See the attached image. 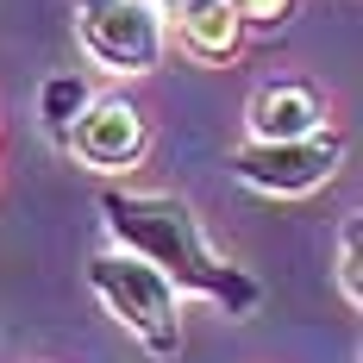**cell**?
Wrapping results in <instances>:
<instances>
[{
  "label": "cell",
  "mask_w": 363,
  "mask_h": 363,
  "mask_svg": "<svg viewBox=\"0 0 363 363\" xmlns=\"http://www.w3.org/2000/svg\"><path fill=\"white\" fill-rule=\"evenodd\" d=\"M101 219H107L113 245L132 251V257H145L176 294H201V301L225 307L232 320H245L257 301H263V289H257L251 276H245L238 263H225V257L201 238V219H194V207H188L182 194L107 188V194H101Z\"/></svg>",
  "instance_id": "6da1fadb"
},
{
  "label": "cell",
  "mask_w": 363,
  "mask_h": 363,
  "mask_svg": "<svg viewBox=\"0 0 363 363\" xmlns=\"http://www.w3.org/2000/svg\"><path fill=\"white\" fill-rule=\"evenodd\" d=\"M88 289H94V301L107 307L119 326L132 332L138 345H145L150 357H176L182 351V307H176V289L150 269L145 257L132 251H101L88 257Z\"/></svg>",
  "instance_id": "7a4b0ae2"
},
{
  "label": "cell",
  "mask_w": 363,
  "mask_h": 363,
  "mask_svg": "<svg viewBox=\"0 0 363 363\" xmlns=\"http://www.w3.org/2000/svg\"><path fill=\"white\" fill-rule=\"evenodd\" d=\"M75 38L107 75H145L163 63V13L150 0H69Z\"/></svg>",
  "instance_id": "3957f363"
},
{
  "label": "cell",
  "mask_w": 363,
  "mask_h": 363,
  "mask_svg": "<svg viewBox=\"0 0 363 363\" xmlns=\"http://www.w3.org/2000/svg\"><path fill=\"white\" fill-rule=\"evenodd\" d=\"M338 132L320 125V132H307V138H276V145H251L232 150V176L245 182L251 194H269V201H301V194H313V188H326L332 169H338Z\"/></svg>",
  "instance_id": "277c9868"
},
{
  "label": "cell",
  "mask_w": 363,
  "mask_h": 363,
  "mask_svg": "<svg viewBox=\"0 0 363 363\" xmlns=\"http://www.w3.org/2000/svg\"><path fill=\"white\" fill-rule=\"evenodd\" d=\"M63 145H69L88 169L119 176V169H132V163L145 157V113L132 107L125 94H101V101H88V107L75 113V125H69Z\"/></svg>",
  "instance_id": "5b68a950"
},
{
  "label": "cell",
  "mask_w": 363,
  "mask_h": 363,
  "mask_svg": "<svg viewBox=\"0 0 363 363\" xmlns=\"http://www.w3.org/2000/svg\"><path fill=\"white\" fill-rule=\"evenodd\" d=\"M245 125H251V138H263V145H276V138H307V132L326 125V101H320L307 82H269V88L251 94Z\"/></svg>",
  "instance_id": "8992f818"
},
{
  "label": "cell",
  "mask_w": 363,
  "mask_h": 363,
  "mask_svg": "<svg viewBox=\"0 0 363 363\" xmlns=\"http://www.w3.org/2000/svg\"><path fill=\"white\" fill-rule=\"evenodd\" d=\"M176 26H182L188 57H201V63H225V57L238 50V38H245V19H238L232 0H207V6H194V13H182Z\"/></svg>",
  "instance_id": "52a82bcc"
},
{
  "label": "cell",
  "mask_w": 363,
  "mask_h": 363,
  "mask_svg": "<svg viewBox=\"0 0 363 363\" xmlns=\"http://www.w3.org/2000/svg\"><path fill=\"white\" fill-rule=\"evenodd\" d=\"M82 107H88L82 75H50L44 82V125H50V138H69V125H75Z\"/></svg>",
  "instance_id": "ba28073f"
},
{
  "label": "cell",
  "mask_w": 363,
  "mask_h": 363,
  "mask_svg": "<svg viewBox=\"0 0 363 363\" xmlns=\"http://www.w3.org/2000/svg\"><path fill=\"white\" fill-rule=\"evenodd\" d=\"M357 245H363V225L345 219V225H338V294H345L351 307L363 301V257H357Z\"/></svg>",
  "instance_id": "9c48e42d"
},
{
  "label": "cell",
  "mask_w": 363,
  "mask_h": 363,
  "mask_svg": "<svg viewBox=\"0 0 363 363\" xmlns=\"http://www.w3.org/2000/svg\"><path fill=\"white\" fill-rule=\"evenodd\" d=\"M232 6H238V19H245V26H282L294 0H232Z\"/></svg>",
  "instance_id": "30bf717a"
},
{
  "label": "cell",
  "mask_w": 363,
  "mask_h": 363,
  "mask_svg": "<svg viewBox=\"0 0 363 363\" xmlns=\"http://www.w3.org/2000/svg\"><path fill=\"white\" fill-rule=\"evenodd\" d=\"M157 13H169V19H182V13H194V6H207V0H150Z\"/></svg>",
  "instance_id": "8fae6325"
}]
</instances>
